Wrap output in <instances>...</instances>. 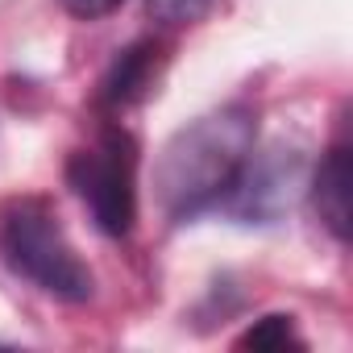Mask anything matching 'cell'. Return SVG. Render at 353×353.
<instances>
[{
  "instance_id": "cell-1",
  "label": "cell",
  "mask_w": 353,
  "mask_h": 353,
  "mask_svg": "<svg viewBox=\"0 0 353 353\" xmlns=\"http://www.w3.org/2000/svg\"><path fill=\"white\" fill-rule=\"evenodd\" d=\"M258 117L245 104H225L174 133L154 162V196L170 221H188L221 204L245 158L254 154Z\"/></svg>"
},
{
  "instance_id": "cell-2",
  "label": "cell",
  "mask_w": 353,
  "mask_h": 353,
  "mask_svg": "<svg viewBox=\"0 0 353 353\" xmlns=\"http://www.w3.org/2000/svg\"><path fill=\"white\" fill-rule=\"evenodd\" d=\"M0 254L21 279H30L54 299L83 303L96 291L92 270L75 254L59 212L38 196L9 204V212L0 216Z\"/></svg>"
},
{
  "instance_id": "cell-3",
  "label": "cell",
  "mask_w": 353,
  "mask_h": 353,
  "mask_svg": "<svg viewBox=\"0 0 353 353\" xmlns=\"http://www.w3.org/2000/svg\"><path fill=\"white\" fill-rule=\"evenodd\" d=\"M67 179L108 237H125L137 221V141L125 129H104L92 150L71 154Z\"/></svg>"
},
{
  "instance_id": "cell-4",
  "label": "cell",
  "mask_w": 353,
  "mask_h": 353,
  "mask_svg": "<svg viewBox=\"0 0 353 353\" xmlns=\"http://www.w3.org/2000/svg\"><path fill=\"white\" fill-rule=\"evenodd\" d=\"M353 174H349V145L336 141L320 170H316V183H312V200H316V212L324 221V229L336 237V241H349V221H353Z\"/></svg>"
},
{
  "instance_id": "cell-5",
  "label": "cell",
  "mask_w": 353,
  "mask_h": 353,
  "mask_svg": "<svg viewBox=\"0 0 353 353\" xmlns=\"http://www.w3.org/2000/svg\"><path fill=\"white\" fill-rule=\"evenodd\" d=\"M162 67V46L158 42H133L129 50L117 54V63L108 67L104 83H100V104L104 108H125L133 100H141Z\"/></svg>"
},
{
  "instance_id": "cell-6",
  "label": "cell",
  "mask_w": 353,
  "mask_h": 353,
  "mask_svg": "<svg viewBox=\"0 0 353 353\" xmlns=\"http://www.w3.org/2000/svg\"><path fill=\"white\" fill-rule=\"evenodd\" d=\"M241 349H254V353H283V349H303V341H299L291 316H262L254 328H245Z\"/></svg>"
},
{
  "instance_id": "cell-7",
  "label": "cell",
  "mask_w": 353,
  "mask_h": 353,
  "mask_svg": "<svg viewBox=\"0 0 353 353\" xmlns=\"http://www.w3.org/2000/svg\"><path fill=\"white\" fill-rule=\"evenodd\" d=\"M208 9H212V0H145V13H150L158 26H170V30L200 21Z\"/></svg>"
},
{
  "instance_id": "cell-8",
  "label": "cell",
  "mask_w": 353,
  "mask_h": 353,
  "mask_svg": "<svg viewBox=\"0 0 353 353\" xmlns=\"http://www.w3.org/2000/svg\"><path fill=\"white\" fill-rule=\"evenodd\" d=\"M117 5H121V0H63V9H67V13H75V17H83V21L104 17V13H112Z\"/></svg>"
}]
</instances>
